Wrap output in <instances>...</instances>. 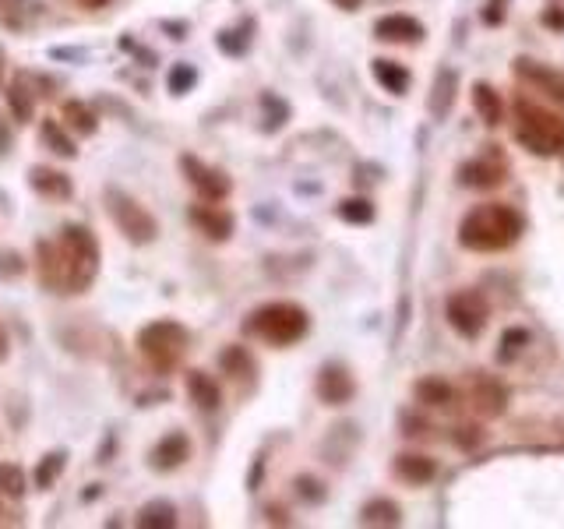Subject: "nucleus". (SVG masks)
<instances>
[{"label":"nucleus","mask_w":564,"mask_h":529,"mask_svg":"<svg viewBox=\"0 0 564 529\" xmlns=\"http://www.w3.org/2000/svg\"><path fill=\"white\" fill-rule=\"evenodd\" d=\"M71 4H78V8H89V11H96V8H106L110 0H71Z\"/></svg>","instance_id":"58836bf2"},{"label":"nucleus","mask_w":564,"mask_h":529,"mask_svg":"<svg viewBox=\"0 0 564 529\" xmlns=\"http://www.w3.org/2000/svg\"><path fill=\"white\" fill-rule=\"evenodd\" d=\"M60 120H64L75 135H96L99 131V117H96V110L92 106H85L82 99H67L64 106H60Z\"/></svg>","instance_id":"412c9836"},{"label":"nucleus","mask_w":564,"mask_h":529,"mask_svg":"<svg viewBox=\"0 0 564 529\" xmlns=\"http://www.w3.org/2000/svg\"><path fill=\"white\" fill-rule=\"evenodd\" d=\"M39 138H43V145H46V149H50V152H57L60 159H75V156H78L75 142L67 138L64 124H57V117H46L43 124H39Z\"/></svg>","instance_id":"393cba45"},{"label":"nucleus","mask_w":564,"mask_h":529,"mask_svg":"<svg viewBox=\"0 0 564 529\" xmlns=\"http://www.w3.org/2000/svg\"><path fill=\"white\" fill-rule=\"evenodd\" d=\"M473 403L483 417H501V413H505V403H508V392L494 378H480L473 385Z\"/></svg>","instance_id":"aec40b11"},{"label":"nucleus","mask_w":564,"mask_h":529,"mask_svg":"<svg viewBox=\"0 0 564 529\" xmlns=\"http://www.w3.org/2000/svg\"><path fill=\"white\" fill-rule=\"evenodd\" d=\"M515 75L522 78V82H529L533 89H540L547 99H554L557 106H564V75L554 68H547V64H536V60L522 57L515 60Z\"/></svg>","instance_id":"1a4fd4ad"},{"label":"nucleus","mask_w":564,"mask_h":529,"mask_svg":"<svg viewBox=\"0 0 564 529\" xmlns=\"http://www.w3.org/2000/svg\"><path fill=\"white\" fill-rule=\"evenodd\" d=\"M515 142L533 156H557L564 152V120L529 99H519L515 103Z\"/></svg>","instance_id":"20e7f679"},{"label":"nucleus","mask_w":564,"mask_h":529,"mask_svg":"<svg viewBox=\"0 0 564 529\" xmlns=\"http://www.w3.org/2000/svg\"><path fill=\"white\" fill-rule=\"evenodd\" d=\"M395 473H399L406 484L423 487L438 477V462H434L431 455H399V459H395Z\"/></svg>","instance_id":"6ab92c4d"},{"label":"nucleus","mask_w":564,"mask_h":529,"mask_svg":"<svg viewBox=\"0 0 564 529\" xmlns=\"http://www.w3.org/2000/svg\"><path fill=\"white\" fill-rule=\"evenodd\" d=\"M307 328H311V318H307L304 307L293 304V300H272V304H261V307H254L244 321L247 336L261 339V343L275 346V350L300 343V339L307 336Z\"/></svg>","instance_id":"7ed1b4c3"},{"label":"nucleus","mask_w":564,"mask_h":529,"mask_svg":"<svg viewBox=\"0 0 564 529\" xmlns=\"http://www.w3.org/2000/svg\"><path fill=\"white\" fill-rule=\"evenodd\" d=\"M4 360H8V332L0 328V364H4Z\"/></svg>","instance_id":"a19ab883"},{"label":"nucleus","mask_w":564,"mask_h":529,"mask_svg":"<svg viewBox=\"0 0 564 529\" xmlns=\"http://www.w3.org/2000/svg\"><path fill=\"white\" fill-rule=\"evenodd\" d=\"M473 106L490 127L501 124V99H498V92L490 89V85H483V82L473 85Z\"/></svg>","instance_id":"cd10ccee"},{"label":"nucleus","mask_w":564,"mask_h":529,"mask_svg":"<svg viewBox=\"0 0 564 529\" xmlns=\"http://www.w3.org/2000/svg\"><path fill=\"white\" fill-rule=\"evenodd\" d=\"M219 367H223L226 378L237 381V385H251L254 374H258V367H254V357L244 350V346H226V350L219 353Z\"/></svg>","instance_id":"a211bd4d"},{"label":"nucleus","mask_w":564,"mask_h":529,"mask_svg":"<svg viewBox=\"0 0 564 529\" xmlns=\"http://www.w3.org/2000/svg\"><path fill=\"white\" fill-rule=\"evenodd\" d=\"M522 237V216L508 205H476L459 226V240L469 251H505Z\"/></svg>","instance_id":"f03ea898"},{"label":"nucleus","mask_w":564,"mask_h":529,"mask_svg":"<svg viewBox=\"0 0 564 529\" xmlns=\"http://www.w3.org/2000/svg\"><path fill=\"white\" fill-rule=\"evenodd\" d=\"M64 466H67V452L60 448V452H50V455H43V462L36 466V487L39 491H46V487H53V480L64 473Z\"/></svg>","instance_id":"c756f323"},{"label":"nucleus","mask_w":564,"mask_h":529,"mask_svg":"<svg viewBox=\"0 0 564 529\" xmlns=\"http://www.w3.org/2000/svg\"><path fill=\"white\" fill-rule=\"evenodd\" d=\"M191 459V438H187L184 431H170L163 434V438L156 441V448H152L149 462L156 473H173L180 470L184 462Z\"/></svg>","instance_id":"9d476101"},{"label":"nucleus","mask_w":564,"mask_h":529,"mask_svg":"<svg viewBox=\"0 0 564 529\" xmlns=\"http://www.w3.org/2000/svg\"><path fill=\"white\" fill-rule=\"evenodd\" d=\"M339 219H346V223H371L374 219V205L367 202V198H346V202H339Z\"/></svg>","instance_id":"7c9ffc66"},{"label":"nucleus","mask_w":564,"mask_h":529,"mask_svg":"<svg viewBox=\"0 0 564 529\" xmlns=\"http://www.w3.org/2000/svg\"><path fill=\"white\" fill-rule=\"evenodd\" d=\"M29 187L39 194V198H46V202H67L71 194H75V184H71V177L60 170H53V166H32L29 170Z\"/></svg>","instance_id":"4468645a"},{"label":"nucleus","mask_w":564,"mask_h":529,"mask_svg":"<svg viewBox=\"0 0 564 529\" xmlns=\"http://www.w3.org/2000/svg\"><path fill=\"white\" fill-rule=\"evenodd\" d=\"M43 18V0H0V25L8 32H29Z\"/></svg>","instance_id":"dca6fc26"},{"label":"nucleus","mask_w":564,"mask_h":529,"mask_svg":"<svg viewBox=\"0 0 564 529\" xmlns=\"http://www.w3.org/2000/svg\"><path fill=\"white\" fill-rule=\"evenodd\" d=\"M8 110H11V117L18 120V124H29L32 117H36V96H32V89H29V78L25 75H18L15 82L8 85Z\"/></svg>","instance_id":"4be33fe9"},{"label":"nucleus","mask_w":564,"mask_h":529,"mask_svg":"<svg viewBox=\"0 0 564 529\" xmlns=\"http://www.w3.org/2000/svg\"><path fill=\"white\" fill-rule=\"evenodd\" d=\"M452 89H455V75H452V71H441L438 89H434V96H431V113H434V117H445V113H448V106H452Z\"/></svg>","instance_id":"473e14b6"},{"label":"nucleus","mask_w":564,"mask_h":529,"mask_svg":"<svg viewBox=\"0 0 564 529\" xmlns=\"http://www.w3.org/2000/svg\"><path fill=\"white\" fill-rule=\"evenodd\" d=\"M543 25L554 32H564V8H547L543 11Z\"/></svg>","instance_id":"e433bc0d"},{"label":"nucleus","mask_w":564,"mask_h":529,"mask_svg":"<svg viewBox=\"0 0 564 529\" xmlns=\"http://www.w3.org/2000/svg\"><path fill=\"white\" fill-rule=\"evenodd\" d=\"M187 346H191V332H187L180 321H149V325L138 332V353L149 360L152 371L170 374L184 364Z\"/></svg>","instance_id":"39448f33"},{"label":"nucleus","mask_w":564,"mask_h":529,"mask_svg":"<svg viewBox=\"0 0 564 529\" xmlns=\"http://www.w3.org/2000/svg\"><path fill=\"white\" fill-rule=\"evenodd\" d=\"M374 36H378L381 43L416 46L423 39V25L416 22L413 15H385V18H378V25H374Z\"/></svg>","instance_id":"2eb2a0df"},{"label":"nucleus","mask_w":564,"mask_h":529,"mask_svg":"<svg viewBox=\"0 0 564 529\" xmlns=\"http://www.w3.org/2000/svg\"><path fill=\"white\" fill-rule=\"evenodd\" d=\"M11 145H15V131H11V124L4 117H0V156H8Z\"/></svg>","instance_id":"4c0bfd02"},{"label":"nucleus","mask_w":564,"mask_h":529,"mask_svg":"<svg viewBox=\"0 0 564 529\" xmlns=\"http://www.w3.org/2000/svg\"><path fill=\"white\" fill-rule=\"evenodd\" d=\"M138 526H145V529L177 526V508H173L170 501H149V505L138 512Z\"/></svg>","instance_id":"bb28decb"},{"label":"nucleus","mask_w":564,"mask_h":529,"mask_svg":"<svg viewBox=\"0 0 564 529\" xmlns=\"http://www.w3.org/2000/svg\"><path fill=\"white\" fill-rule=\"evenodd\" d=\"M191 223L198 226V233H205V237L216 240V244H223V240L233 237V216L212 202L191 205Z\"/></svg>","instance_id":"ddd939ff"},{"label":"nucleus","mask_w":564,"mask_h":529,"mask_svg":"<svg viewBox=\"0 0 564 529\" xmlns=\"http://www.w3.org/2000/svg\"><path fill=\"white\" fill-rule=\"evenodd\" d=\"M505 177H508V166L498 152H490V156H480V159H469V163L462 166V184L476 187V191L501 187L505 184Z\"/></svg>","instance_id":"9b49d317"},{"label":"nucleus","mask_w":564,"mask_h":529,"mask_svg":"<svg viewBox=\"0 0 564 529\" xmlns=\"http://www.w3.org/2000/svg\"><path fill=\"white\" fill-rule=\"evenodd\" d=\"M297 494L304 501H325V487H321L318 480H311V477H300L297 480Z\"/></svg>","instance_id":"f704fd0d"},{"label":"nucleus","mask_w":564,"mask_h":529,"mask_svg":"<svg viewBox=\"0 0 564 529\" xmlns=\"http://www.w3.org/2000/svg\"><path fill=\"white\" fill-rule=\"evenodd\" d=\"M29 491V477L18 462H0V494H8V498H25Z\"/></svg>","instance_id":"c85d7f7f"},{"label":"nucleus","mask_w":564,"mask_h":529,"mask_svg":"<svg viewBox=\"0 0 564 529\" xmlns=\"http://www.w3.org/2000/svg\"><path fill=\"white\" fill-rule=\"evenodd\" d=\"M413 392L423 406H438V410H445V406L455 403V388L448 385L445 378H420Z\"/></svg>","instance_id":"b1692460"},{"label":"nucleus","mask_w":564,"mask_h":529,"mask_svg":"<svg viewBox=\"0 0 564 529\" xmlns=\"http://www.w3.org/2000/svg\"><path fill=\"white\" fill-rule=\"evenodd\" d=\"M194 82H198V71H194L191 64H177V68L170 71V92H177V96L191 92Z\"/></svg>","instance_id":"72a5a7b5"},{"label":"nucleus","mask_w":564,"mask_h":529,"mask_svg":"<svg viewBox=\"0 0 564 529\" xmlns=\"http://www.w3.org/2000/svg\"><path fill=\"white\" fill-rule=\"evenodd\" d=\"M187 395L201 413H216L223 403V392H219V381L205 371H191L187 374Z\"/></svg>","instance_id":"f3484780"},{"label":"nucleus","mask_w":564,"mask_h":529,"mask_svg":"<svg viewBox=\"0 0 564 529\" xmlns=\"http://www.w3.org/2000/svg\"><path fill=\"white\" fill-rule=\"evenodd\" d=\"M353 392H357V381H353V374L346 371V367L339 364H328L325 371L318 374V395L325 406H342L353 399Z\"/></svg>","instance_id":"f8f14e48"},{"label":"nucleus","mask_w":564,"mask_h":529,"mask_svg":"<svg viewBox=\"0 0 564 529\" xmlns=\"http://www.w3.org/2000/svg\"><path fill=\"white\" fill-rule=\"evenodd\" d=\"M483 22L487 25L505 22V0H487V8H483Z\"/></svg>","instance_id":"c9c22d12"},{"label":"nucleus","mask_w":564,"mask_h":529,"mask_svg":"<svg viewBox=\"0 0 564 529\" xmlns=\"http://www.w3.org/2000/svg\"><path fill=\"white\" fill-rule=\"evenodd\" d=\"M360 522H367V526H399L402 522V512L395 501L388 498H374L364 505V512H360Z\"/></svg>","instance_id":"a878e982"},{"label":"nucleus","mask_w":564,"mask_h":529,"mask_svg":"<svg viewBox=\"0 0 564 529\" xmlns=\"http://www.w3.org/2000/svg\"><path fill=\"white\" fill-rule=\"evenodd\" d=\"M526 343H529V332H526V328H508L505 336H501L498 360H501V364H512V360L519 357L522 350H526Z\"/></svg>","instance_id":"2f4dec72"},{"label":"nucleus","mask_w":564,"mask_h":529,"mask_svg":"<svg viewBox=\"0 0 564 529\" xmlns=\"http://www.w3.org/2000/svg\"><path fill=\"white\" fill-rule=\"evenodd\" d=\"M0 71H4V53H0Z\"/></svg>","instance_id":"79ce46f5"},{"label":"nucleus","mask_w":564,"mask_h":529,"mask_svg":"<svg viewBox=\"0 0 564 529\" xmlns=\"http://www.w3.org/2000/svg\"><path fill=\"white\" fill-rule=\"evenodd\" d=\"M371 71H374V78L381 82V89L385 92H392V96H406V89H409V71L402 68V64H395V60H374L371 64Z\"/></svg>","instance_id":"5701e85b"},{"label":"nucleus","mask_w":564,"mask_h":529,"mask_svg":"<svg viewBox=\"0 0 564 529\" xmlns=\"http://www.w3.org/2000/svg\"><path fill=\"white\" fill-rule=\"evenodd\" d=\"M180 170H184L187 184H191L205 202H223V198H230L233 180L226 177L223 170H216V166L201 163L198 156H184L180 159Z\"/></svg>","instance_id":"6e6552de"},{"label":"nucleus","mask_w":564,"mask_h":529,"mask_svg":"<svg viewBox=\"0 0 564 529\" xmlns=\"http://www.w3.org/2000/svg\"><path fill=\"white\" fill-rule=\"evenodd\" d=\"M99 240L89 226L67 223L53 240L36 244L39 283L50 293H85L99 276Z\"/></svg>","instance_id":"f257e3e1"},{"label":"nucleus","mask_w":564,"mask_h":529,"mask_svg":"<svg viewBox=\"0 0 564 529\" xmlns=\"http://www.w3.org/2000/svg\"><path fill=\"white\" fill-rule=\"evenodd\" d=\"M332 4H335V8H342V11H357L364 0H332Z\"/></svg>","instance_id":"ea45409f"},{"label":"nucleus","mask_w":564,"mask_h":529,"mask_svg":"<svg viewBox=\"0 0 564 529\" xmlns=\"http://www.w3.org/2000/svg\"><path fill=\"white\" fill-rule=\"evenodd\" d=\"M448 325L466 339H476L490 321V304L480 290H459L448 297Z\"/></svg>","instance_id":"0eeeda50"},{"label":"nucleus","mask_w":564,"mask_h":529,"mask_svg":"<svg viewBox=\"0 0 564 529\" xmlns=\"http://www.w3.org/2000/svg\"><path fill=\"white\" fill-rule=\"evenodd\" d=\"M106 212H110L113 226H117L120 233H124V240H131V244H152L159 233V223L156 216H152L149 209L141 202H134L127 191H117V187H110L106 191Z\"/></svg>","instance_id":"423d86ee"}]
</instances>
